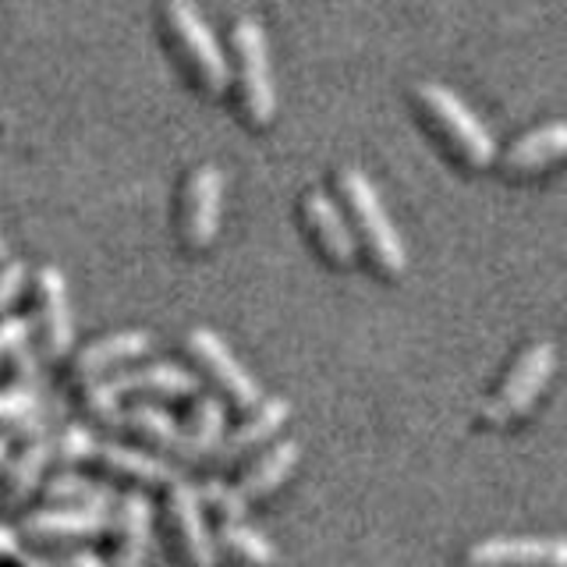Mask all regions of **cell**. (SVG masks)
Masks as SVG:
<instances>
[{
    "label": "cell",
    "mask_w": 567,
    "mask_h": 567,
    "mask_svg": "<svg viewBox=\"0 0 567 567\" xmlns=\"http://www.w3.org/2000/svg\"><path fill=\"white\" fill-rule=\"evenodd\" d=\"M217 554H224L238 567H274L277 549L259 528L245 522H220L217 528Z\"/></svg>",
    "instance_id": "23"
},
{
    "label": "cell",
    "mask_w": 567,
    "mask_h": 567,
    "mask_svg": "<svg viewBox=\"0 0 567 567\" xmlns=\"http://www.w3.org/2000/svg\"><path fill=\"white\" fill-rule=\"evenodd\" d=\"M40 493L50 507H100V511L114 514L121 504V496H114V489H106L71 468H61L58 475H50Z\"/></svg>",
    "instance_id": "22"
},
{
    "label": "cell",
    "mask_w": 567,
    "mask_h": 567,
    "mask_svg": "<svg viewBox=\"0 0 567 567\" xmlns=\"http://www.w3.org/2000/svg\"><path fill=\"white\" fill-rule=\"evenodd\" d=\"M121 422L128 425L132 433H138L146 443H153L156 451H167V454L177 451V443H182V430H185V425L159 404H135V408L124 412Z\"/></svg>",
    "instance_id": "24"
},
{
    "label": "cell",
    "mask_w": 567,
    "mask_h": 567,
    "mask_svg": "<svg viewBox=\"0 0 567 567\" xmlns=\"http://www.w3.org/2000/svg\"><path fill=\"white\" fill-rule=\"evenodd\" d=\"M288 419H291V404L288 401H284V398H262L252 412H248L235 425V430L224 436L217 457H213V465L230 468V465H238L241 457L262 451V443H270L284 430V422H288Z\"/></svg>",
    "instance_id": "14"
},
{
    "label": "cell",
    "mask_w": 567,
    "mask_h": 567,
    "mask_svg": "<svg viewBox=\"0 0 567 567\" xmlns=\"http://www.w3.org/2000/svg\"><path fill=\"white\" fill-rule=\"evenodd\" d=\"M32 319L40 333V348L47 359H68L75 354V312H71L68 280L58 266H40L32 274Z\"/></svg>",
    "instance_id": "7"
},
{
    "label": "cell",
    "mask_w": 567,
    "mask_h": 567,
    "mask_svg": "<svg viewBox=\"0 0 567 567\" xmlns=\"http://www.w3.org/2000/svg\"><path fill=\"white\" fill-rule=\"evenodd\" d=\"M96 465L103 468V475L117 478V483H128V486H171L177 483V475L171 461H164L159 454L150 451H138L128 447V443H103Z\"/></svg>",
    "instance_id": "18"
},
{
    "label": "cell",
    "mask_w": 567,
    "mask_h": 567,
    "mask_svg": "<svg viewBox=\"0 0 567 567\" xmlns=\"http://www.w3.org/2000/svg\"><path fill=\"white\" fill-rule=\"evenodd\" d=\"M50 457H53L50 436H40L18 447V454L8 461V468L0 472V514L22 511L43 489V472L50 465Z\"/></svg>",
    "instance_id": "16"
},
{
    "label": "cell",
    "mask_w": 567,
    "mask_h": 567,
    "mask_svg": "<svg viewBox=\"0 0 567 567\" xmlns=\"http://www.w3.org/2000/svg\"><path fill=\"white\" fill-rule=\"evenodd\" d=\"M337 188L344 195V203L354 217V227H359V235L369 248L372 262H377V270L386 277H401L408 270V248H404V238L398 235L394 220H390L377 185L369 182L365 171L341 167L337 171Z\"/></svg>",
    "instance_id": "2"
},
{
    "label": "cell",
    "mask_w": 567,
    "mask_h": 567,
    "mask_svg": "<svg viewBox=\"0 0 567 567\" xmlns=\"http://www.w3.org/2000/svg\"><path fill=\"white\" fill-rule=\"evenodd\" d=\"M199 496H203V507L217 511L224 522H245L248 501L241 496L238 486H227V483H220V478H209V483L199 486Z\"/></svg>",
    "instance_id": "26"
},
{
    "label": "cell",
    "mask_w": 567,
    "mask_h": 567,
    "mask_svg": "<svg viewBox=\"0 0 567 567\" xmlns=\"http://www.w3.org/2000/svg\"><path fill=\"white\" fill-rule=\"evenodd\" d=\"M224 213V174L217 164L192 167L182 188V241L188 252H206L217 241Z\"/></svg>",
    "instance_id": "10"
},
{
    "label": "cell",
    "mask_w": 567,
    "mask_h": 567,
    "mask_svg": "<svg viewBox=\"0 0 567 567\" xmlns=\"http://www.w3.org/2000/svg\"><path fill=\"white\" fill-rule=\"evenodd\" d=\"M227 436V412H224V401L203 394L195 398V408L182 430V443H177V457L182 465H203L206 457H217L220 443Z\"/></svg>",
    "instance_id": "19"
},
{
    "label": "cell",
    "mask_w": 567,
    "mask_h": 567,
    "mask_svg": "<svg viewBox=\"0 0 567 567\" xmlns=\"http://www.w3.org/2000/svg\"><path fill=\"white\" fill-rule=\"evenodd\" d=\"M128 398H199V377L177 362H150L138 369H121L82 390V408L100 422H121V401Z\"/></svg>",
    "instance_id": "1"
},
{
    "label": "cell",
    "mask_w": 567,
    "mask_h": 567,
    "mask_svg": "<svg viewBox=\"0 0 567 567\" xmlns=\"http://www.w3.org/2000/svg\"><path fill=\"white\" fill-rule=\"evenodd\" d=\"M153 348V333L150 330H117V333H106L89 341L85 348H79L71 354V365H68V377L75 386H93L106 377H114L124 365L138 362L142 354H150Z\"/></svg>",
    "instance_id": "12"
},
{
    "label": "cell",
    "mask_w": 567,
    "mask_h": 567,
    "mask_svg": "<svg viewBox=\"0 0 567 567\" xmlns=\"http://www.w3.org/2000/svg\"><path fill=\"white\" fill-rule=\"evenodd\" d=\"M230 43H235L241 111L252 128H266L277 111V89L270 71V43H266V29L259 25V18L241 14L230 29Z\"/></svg>",
    "instance_id": "5"
},
{
    "label": "cell",
    "mask_w": 567,
    "mask_h": 567,
    "mask_svg": "<svg viewBox=\"0 0 567 567\" xmlns=\"http://www.w3.org/2000/svg\"><path fill=\"white\" fill-rule=\"evenodd\" d=\"M14 454H11V440L4 436V433H0V472H4L8 468V461H11Z\"/></svg>",
    "instance_id": "32"
},
{
    "label": "cell",
    "mask_w": 567,
    "mask_h": 567,
    "mask_svg": "<svg viewBox=\"0 0 567 567\" xmlns=\"http://www.w3.org/2000/svg\"><path fill=\"white\" fill-rule=\"evenodd\" d=\"M301 217H306L316 245L323 248L327 259L333 266H351L354 256H359V245H354V235L344 220V213L337 209V203L323 188H309L306 199H301Z\"/></svg>",
    "instance_id": "17"
},
{
    "label": "cell",
    "mask_w": 567,
    "mask_h": 567,
    "mask_svg": "<svg viewBox=\"0 0 567 567\" xmlns=\"http://www.w3.org/2000/svg\"><path fill=\"white\" fill-rule=\"evenodd\" d=\"M14 567H58V564L47 560V557H40V554H29V549H25V554L14 560Z\"/></svg>",
    "instance_id": "31"
},
{
    "label": "cell",
    "mask_w": 567,
    "mask_h": 567,
    "mask_svg": "<svg viewBox=\"0 0 567 567\" xmlns=\"http://www.w3.org/2000/svg\"><path fill=\"white\" fill-rule=\"evenodd\" d=\"M564 156H567V121H549L511 142V150L504 153V167L507 174H536L543 167H554Z\"/></svg>",
    "instance_id": "20"
},
{
    "label": "cell",
    "mask_w": 567,
    "mask_h": 567,
    "mask_svg": "<svg viewBox=\"0 0 567 567\" xmlns=\"http://www.w3.org/2000/svg\"><path fill=\"white\" fill-rule=\"evenodd\" d=\"M25 284H29V266L22 259L11 256V259L0 262V319H8L11 306L22 298Z\"/></svg>",
    "instance_id": "27"
},
{
    "label": "cell",
    "mask_w": 567,
    "mask_h": 567,
    "mask_svg": "<svg viewBox=\"0 0 567 567\" xmlns=\"http://www.w3.org/2000/svg\"><path fill=\"white\" fill-rule=\"evenodd\" d=\"M415 103L422 117L443 135V142L465 159L468 167H489L496 159V138L472 106L451 93L443 82H415Z\"/></svg>",
    "instance_id": "3"
},
{
    "label": "cell",
    "mask_w": 567,
    "mask_h": 567,
    "mask_svg": "<svg viewBox=\"0 0 567 567\" xmlns=\"http://www.w3.org/2000/svg\"><path fill=\"white\" fill-rule=\"evenodd\" d=\"M58 567H111V564H106L96 549H89V546H68V549H61Z\"/></svg>",
    "instance_id": "29"
},
{
    "label": "cell",
    "mask_w": 567,
    "mask_h": 567,
    "mask_svg": "<svg viewBox=\"0 0 567 567\" xmlns=\"http://www.w3.org/2000/svg\"><path fill=\"white\" fill-rule=\"evenodd\" d=\"M164 25L174 50L182 53L188 71L195 75L206 93L220 96L230 82V64L224 58V47L217 43L203 11L195 8V0H164Z\"/></svg>",
    "instance_id": "4"
},
{
    "label": "cell",
    "mask_w": 567,
    "mask_h": 567,
    "mask_svg": "<svg viewBox=\"0 0 567 567\" xmlns=\"http://www.w3.org/2000/svg\"><path fill=\"white\" fill-rule=\"evenodd\" d=\"M167 528L185 567H217V536L206 525L199 486L185 483V478L167 486Z\"/></svg>",
    "instance_id": "9"
},
{
    "label": "cell",
    "mask_w": 567,
    "mask_h": 567,
    "mask_svg": "<svg viewBox=\"0 0 567 567\" xmlns=\"http://www.w3.org/2000/svg\"><path fill=\"white\" fill-rule=\"evenodd\" d=\"M301 447L295 440H280L274 447H266L252 465H248L238 478V489L245 501H266L270 493H277L298 468Z\"/></svg>",
    "instance_id": "21"
},
{
    "label": "cell",
    "mask_w": 567,
    "mask_h": 567,
    "mask_svg": "<svg viewBox=\"0 0 567 567\" xmlns=\"http://www.w3.org/2000/svg\"><path fill=\"white\" fill-rule=\"evenodd\" d=\"M114 560L111 567H146L153 536V504L146 493H124L114 511Z\"/></svg>",
    "instance_id": "15"
},
{
    "label": "cell",
    "mask_w": 567,
    "mask_h": 567,
    "mask_svg": "<svg viewBox=\"0 0 567 567\" xmlns=\"http://www.w3.org/2000/svg\"><path fill=\"white\" fill-rule=\"evenodd\" d=\"M554 369H557V351L549 341H536L528 344L518 362L511 365V372L504 377L501 390L486 401L483 408V422L489 425H511L532 412V404L539 401V394L554 380Z\"/></svg>",
    "instance_id": "6"
},
{
    "label": "cell",
    "mask_w": 567,
    "mask_h": 567,
    "mask_svg": "<svg viewBox=\"0 0 567 567\" xmlns=\"http://www.w3.org/2000/svg\"><path fill=\"white\" fill-rule=\"evenodd\" d=\"M4 259H11V248H8L4 238H0V262H4Z\"/></svg>",
    "instance_id": "33"
},
{
    "label": "cell",
    "mask_w": 567,
    "mask_h": 567,
    "mask_svg": "<svg viewBox=\"0 0 567 567\" xmlns=\"http://www.w3.org/2000/svg\"><path fill=\"white\" fill-rule=\"evenodd\" d=\"M50 443H53V461L71 472H79V465H85V461H96L100 447H103V443L93 436V430H89V425H79V422L64 425Z\"/></svg>",
    "instance_id": "25"
},
{
    "label": "cell",
    "mask_w": 567,
    "mask_h": 567,
    "mask_svg": "<svg viewBox=\"0 0 567 567\" xmlns=\"http://www.w3.org/2000/svg\"><path fill=\"white\" fill-rule=\"evenodd\" d=\"M29 337H32V330H29L25 319H14V316L0 319V362H8L18 351H25Z\"/></svg>",
    "instance_id": "28"
},
{
    "label": "cell",
    "mask_w": 567,
    "mask_h": 567,
    "mask_svg": "<svg viewBox=\"0 0 567 567\" xmlns=\"http://www.w3.org/2000/svg\"><path fill=\"white\" fill-rule=\"evenodd\" d=\"M465 567H567V536H501L468 546Z\"/></svg>",
    "instance_id": "13"
},
{
    "label": "cell",
    "mask_w": 567,
    "mask_h": 567,
    "mask_svg": "<svg viewBox=\"0 0 567 567\" xmlns=\"http://www.w3.org/2000/svg\"><path fill=\"white\" fill-rule=\"evenodd\" d=\"M25 554V546H22V532H14L11 525L0 522V564H11Z\"/></svg>",
    "instance_id": "30"
},
{
    "label": "cell",
    "mask_w": 567,
    "mask_h": 567,
    "mask_svg": "<svg viewBox=\"0 0 567 567\" xmlns=\"http://www.w3.org/2000/svg\"><path fill=\"white\" fill-rule=\"evenodd\" d=\"M114 514L100 507H43L22 518L18 532L22 539L35 546H85L89 539H100L111 532Z\"/></svg>",
    "instance_id": "11"
},
{
    "label": "cell",
    "mask_w": 567,
    "mask_h": 567,
    "mask_svg": "<svg viewBox=\"0 0 567 567\" xmlns=\"http://www.w3.org/2000/svg\"><path fill=\"white\" fill-rule=\"evenodd\" d=\"M185 348H188V354L195 359V365H199L206 377L217 383V390L235 408H245V412H252V408L262 401V390H259L256 377L235 359V351L224 344L220 333H213L209 327H195L185 337Z\"/></svg>",
    "instance_id": "8"
}]
</instances>
